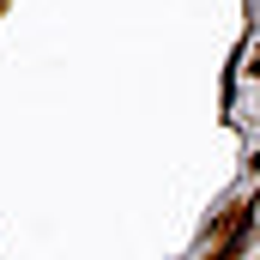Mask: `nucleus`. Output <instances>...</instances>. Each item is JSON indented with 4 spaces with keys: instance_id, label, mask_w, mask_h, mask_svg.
<instances>
[]
</instances>
